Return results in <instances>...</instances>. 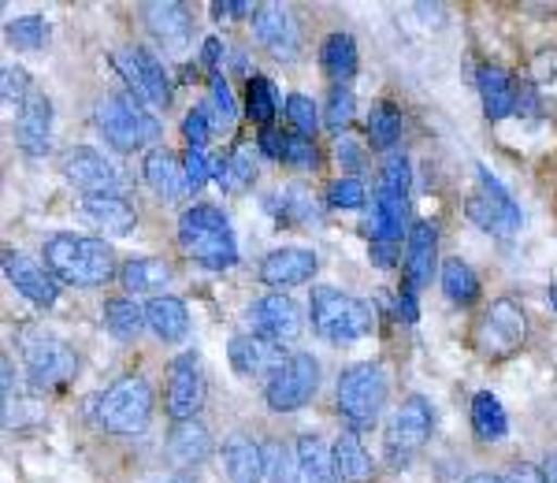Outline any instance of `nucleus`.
Masks as SVG:
<instances>
[{
  "mask_svg": "<svg viewBox=\"0 0 557 483\" xmlns=\"http://www.w3.org/2000/svg\"><path fill=\"white\" fill-rule=\"evenodd\" d=\"M41 257H45V268L64 286L94 290V286H108L120 275L112 246H108L104 238L75 235V231H60V235L45 238Z\"/></svg>",
  "mask_w": 557,
  "mask_h": 483,
  "instance_id": "f257e3e1",
  "label": "nucleus"
},
{
  "mask_svg": "<svg viewBox=\"0 0 557 483\" xmlns=\"http://www.w3.org/2000/svg\"><path fill=\"white\" fill-rule=\"evenodd\" d=\"M178 246L194 257L209 272H223V268L238 264V242L231 231V220L215 205H190L178 216Z\"/></svg>",
  "mask_w": 557,
  "mask_h": 483,
  "instance_id": "f03ea898",
  "label": "nucleus"
},
{
  "mask_svg": "<svg viewBox=\"0 0 557 483\" xmlns=\"http://www.w3.org/2000/svg\"><path fill=\"white\" fill-rule=\"evenodd\" d=\"M309 317H312L317 335L335 346L361 343V338L372 335V327H375L372 306L361 298H354V294H343L338 286H312Z\"/></svg>",
  "mask_w": 557,
  "mask_h": 483,
  "instance_id": "7ed1b4c3",
  "label": "nucleus"
},
{
  "mask_svg": "<svg viewBox=\"0 0 557 483\" xmlns=\"http://www.w3.org/2000/svg\"><path fill=\"white\" fill-rule=\"evenodd\" d=\"M335 406H338V417H343V424L349 432H368V428H375V420H380L383 406H386L383 364H375V361L349 364V369L338 375Z\"/></svg>",
  "mask_w": 557,
  "mask_h": 483,
  "instance_id": "20e7f679",
  "label": "nucleus"
},
{
  "mask_svg": "<svg viewBox=\"0 0 557 483\" xmlns=\"http://www.w3.org/2000/svg\"><path fill=\"white\" fill-rule=\"evenodd\" d=\"M97 127H101L104 141L120 153H134V149H146L160 138V120L146 112V104L138 101L127 89L120 94H108L97 104Z\"/></svg>",
  "mask_w": 557,
  "mask_h": 483,
  "instance_id": "39448f33",
  "label": "nucleus"
},
{
  "mask_svg": "<svg viewBox=\"0 0 557 483\" xmlns=\"http://www.w3.org/2000/svg\"><path fill=\"white\" fill-rule=\"evenodd\" d=\"M149 417H152V387L146 375L138 372L115 380L101 395V406H97V420L112 435H141Z\"/></svg>",
  "mask_w": 557,
  "mask_h": 483,
  "instance_id": "423d86ee",
  "label": "nucleus"
},
{
  "mask_svg": "<svg viewBox=\"0 0 557 483\" xmlns=\"http://www.w3.org/2000/svg\"><path fill=\"white\" fill-rule=\"evenodd\" d=\"M431 428H435V413H431V401L424 395H409L398 406V413L391 417L383 435V458L391 469H409V461L424 450L431 439Z\"/></svg>",
  "mask_w": 557,
  "mask_h": 483,
  "instance_id": "0eeeda50",
  "label": "nucleus"
},
{
  "mask_svg": "<svg viewBox=\"0 0 557 483\" xmlns=\"http://www.w3.org/2000/svg\"><path fill=\"white\" fill-rule=\"evenodd\" d=\"M528 338V317L524 309H520V301L513 298H498L491 301V309L480 317V324H475V350L480 357H487V361H506V357H513L520 346H524Z\"/></svg>",
  "mask_w": 557,
  "mask_h": 483,
  "instance_id": "6e6552de",
  "label": "nucleus"
},
{
  "mask_svg": "<svg viewBox=\"0 0 557 483\" xmlns=\"http://www.w3.org/2000/svg\"><path fill=\"white\" fill-rule=\"evenodd\" d=\"M23 361H26V383H30L34 395H52V391L67 387L71 375L78 369L75 350H71L64 338H52V335L26 338Z\"/></svg>",
  "mask_w": 557,
  "mask_h": 483,
  "instance_id": "1a4fd4ad",
  "label": "nucleus"
},
{
  "mask_svg": "<svg viewBox=\"0 0 557 483\" xmlns=\"http://www.w3.org/2000/svg\"><path fill=\"white\" fill-rule=\"evenodd\" d=\"M320 387V361L312 354H290V361L278 369L264 387V401L272 413H298L312 401Z\"/></svg>",
  "mask_w": 557,
  "mask_h": 483,
  "instance_id": "9d476101",
  "label": "nucleus"
},
{
  "mask_svg": "<svg viewBox=\"0 0 557 483\" xmlns=\"http://www.w3.org/2000/svg\"><path fill=\"white\" fill-rule=\"evenodd\" d=\"M475 183H480V190L465 205L469 220L480 231H491V235H513L520 227V205L509 198L506 186H502L483 164H475Z\"/></svg>",
  "mask_w": 557,
  "mask_h": 483,
  "instance_id": "9b49d317",
  "label": "nucleus"
},
{
  "mask_svg": "<svg viewBox=\"0 0 557 483\" xmlns=\"http://www.w3.org/2000/svg\"><path fill=\"white\" fill-rule=\"evenodd\" d=\"M115 67H120V78L127 83V94L138 97L146 109H168L172 101V78H168L164 64L152 57L141 45H131L115 57Z\"/></svg>",
  "mask_w": 557,
  "mask_h": 483,
  "instance_id": "f8f14e48",
  "label": "nucleus"
},
{
  "mask_svg": "<svg viewBox=\"0 0 557 483\" xmlns=\"http://www.w3.org/2000/svg\"><path fill=\"white\" fill-rule=\"evenodd\" d=\"M205 406V375L197 354H178L168 364V391H164V413L178 420H197Z\"/></svg>",
  "mask_w": 557,
  "mask_h": 483,
  "instance_id": "ddd939ff",
  "label": "nucleus"
},
{
  "mask_svg": "<svg viewBox=\"0 0 557 483\" xmlns=\"http://www.w3.org/2000/svg\"><path fill=\"white\" fill-rule=\"evenodd\" d=\"M227 361L242 380H272L290 361V354H286V346L272 343V338L246 331V335H235L227 343Z\"/></svg>",
  "mask_w": 557,
  "mask_h": 483,
  "instance_id": "4468645a",
  "label": "nucleus"
},
{
  "mask_svg": "<svg viewBox=\"0 0 557 483\" xmlns=\"http://www.w3.org/2000/svg\"><path fill=\"white\" fill-rule=\"evenodd\" d=\"M301 306L290 298V294H264L249 306V331L253 335H264L272 343H294L301 335Z\"/></svg>",
  "mask_w": 557,
  "mask_h": 483,
  "instance_id": "2eb2a0df",
  "label": "nucleus"
},
{
  "mask_svg": "<svg viewBox=\"0 0 557 483\" xmlns=\"http://www.w3.org/2000/svg\"><path fill=\"white\" fill-rule=\"evenodd\" d=\"M253 38H257L260 49H268L275 60H286V64L301 57L298 20H294L290 8H283V4H257Z\"/></svg>",
  "mask_w": 557,
  "mask_h": 483,
  "instance_id": "dca6fc26",
  "label": "nucleus"
},
{
  "mask_svg": "<svg viewBox=\"0 0 557 483\" xmlns=\"http://www.w3.org/2000/svg\"><path fill=\"white\" fill-rule=\"evenodd\" d=\"M0 264H4L8 283H12L15 290H20L26 301H30V306H38V309L57 306L60 280L49 272V268L34 264L30 257H23L20 249H12V246H4V253H0Z\"/></svg>",
  "mask_w": 557,
  "mask_h": 483,
  "instance_id": "f3484780",
  "label": "nucleus"
},
{
  "mask_svg": "<svg viewBox=\"0 0 557 483\" xmlns=\"http://www.w3.org/2000/svg\"><path fill=\"white\" fill-rule=\"evenodd\" d=\"M317 253L312 249H301V246H283V249H272V253L260 261L257 275L264 286H272V294H283L290 286H301L317 275Z\"/></svg>",
  "mask_w": 557,
  "mask_h": 483,
  "instance_id": "a211bd4d",
  "label": "nucleus"
},
{
  "mask_svg": "<svg viewBox=\"0 0 557 483\" xmlns=\"http://www.w3.org/2000/svg\"><path fill=\"white\" fill-rule=\"evenodd\" d=\"M64 178L83 190V198H89V194H120V175H115V168L89 146L71 149L64 157Z\"/></svg>",
  "mask_w": 557,
  "mask_h": 483,
  "instance_id": "6ab92c4d",
  "label": "nucleus"
},
{
  "mask_svg": "<svg viewBox=\"0 0 557 483\" xmlns=\"http://www.w3.org/2000/svg\"><path fill=\"white\" fill-rule=\"evenodd\" d=\"M15 141H20L23 157L30 160H41L52 149V101L45 94H30V101L20 109Z\"/></svg>",
  "mask_w": 557,
  "mask_h": 483,
  "instance_id": "aec40b11",
  "label": "nucleus"
},
{
  "mask_svg": "<svg viewBox=\"0 0 557 483\" xmlns=\"http://www.w3.org/2000/svg\"><path fill=\"white\" fill-rule=\"evenodd\" d=\"M212 454V435L201 420H178L168 428L164 439V458L175 465L178 472H190L197 465H205Z\"/></svg>",
  "mask_w": 557,
  "mask_h": 483,
  "instance_id": "412c9836",
  "label": "nucleus"
},
{
  "mask_svg": "<svg viewBox=\"0 0 557 483\" xmlns=\"http://www.w3.org/2000/svg\"><path fill=\"white\" fill-rule=\"evenodd\" d=\"M141 20H146V30L168 49H186L194 34V20L190 8L175 4V0H152V4H141Z\"/></svg>",
  "mask_w": 557,
  "mask_h": 483,
  "instance_id": "4be33fe9",
  "label": "nucleus"
},
{
  "mask_svg": "<svg viewBox=\"0 0 557 483\" xmlns=\"http://www.w3.org/2000/svg\"><path fill=\"white\" fill-rule=\"evenodd\" d=\"M435 257H438V227L431 220H417L406 235V283L412 290L431 283V272H435Z\"/></svg>",
  "mask_w": 557,
  "mask_h": 483,
  "instance_id": "5701e85b",
  "label": "nucleus"
},
{
  "mask_svg": "<svg viewBox=\"0 0 557 483\" xmlns=\"http://www.w3.org/2000/svg\"><path fill=\"white\" fill-rule=\"evenodd\" d=\"M141 175H146V186L157 198L164 201H178L190 194V183H186V168L183 157H175L172 149H149L146 160H141Z\"/></svg>",
  "mask_w": 557,
  "mask_h": 483,
  "instance_id": "b1692460",
  "label": "nucleus"
},
{
  "mask_svg": "<svg viewBox=\"0 0 557 483\" xmlns=\"http://www.w3.org/2000/svg\"><path fill=\"white\" fill-rule=\"evenodd\" d=\"M78 209H83V216L94 223V227H101L104 235H112V238H123L138 227V212H134V205L123 198V194H89Z\"/></svg>",
  "mask_w": 557,
  "mask_h": 483,
  "instance_id": "393cba45",
  "label": "nucleus"
},
{
  "mask_svg": "<svg viewBox=\"0 0 557 483\" xmlns=\"http://www.w3.org/2000/svg\"><path fill=\"white\" fill-rule=\"evenodd\" d=\"M475 86H480V101H483V112H487V120H506V115H513L517 109V78L509 75L506 67L498 64H483L480 75H475Z\"/></svg>",
  "mask_w": 557,
  "mask_h": 483,
  "instance_id": "a878e982",
  "label": "nucleus"
},
{
  "mask_svg": "<svg viewBox=\"0 0 557 483\" xmlns=\"http://www.w3.org/2000/svg\"><path fill=\"white\" fill-rule=\"evenodd\" d=\"M146 320L160 343H183V338L190 335V309H186V301L175 298V294H157V298H149Z\"/></svg>",
  "mask_w": 557,
  "mask_h": 483,
  "instance_id": "bb28decb",
  "label": "nucleus"
},
{
  "mask_svg": "<svg viewBox=\"0 0 557 483\" xmlns=\"http://www.w3.org/2000/svg\"><path fill=\"white\" fill-rule=\"evenodd\" d=\"M223 472L231 483H260L264 480V443H253L249 435H231L223 443Z\"/></svg>",
  "mask_w": 557,
  "mask_h": 483,
  "instance_id": "cd10ccee",
  "label": "nucleus"
},
{
  "mask_svg": "<svg viewBox=\"0 0 557 483\" xmlns=\"http://www.w3.org/2000/svg\"><path fill=\"white\" fill-rule=\"evenodd\" d=\"M268 209H272V216L283 223V227H312V223L320 220V201L305 183H290L278 194H272Z\"/></svg>",
  "mask_w": 557,
  "mask_h": 483,
  "instance_id": "c85d7f7f",
  "label": "nucleus"
},
{
  "mask_svg": "<svg viewBox=\"0 0 557 483\" xmlns=\"http://www.w3.org/2000/svg\"><path fill=\"white\" fill-rule=\"evenodd\" d=\"M172 264L160 257H131L120 264V286L127 294H157L172 283Z\"/></svg>",
  "mask_w": 557,
  "mask_h": 483,
  "instance_id": "c756f323",
  "label": "nucleus"
},
{
  "mask_svg": "<svg viewBox=\"0 0 557 483\" xmlns=\"http://www.w3.org/2000/svg\"><path fill=\"white\" fill-rule=\"evenodd\" d=\"M357 64H361V52H357V41L349 38V34L335 30L327 34L320 45V67L323 75L331 78L335 86H346V78L357 75Z\"/></svg>",
  "mask_w": 557,
  "mask_h": 483,
  "instance_id": "7c9ffc66",
  "label": "nucleus"
},
{
  "mask_svg": "<svg viewBox=\"0 0 557 483\" xmlns=\"http://www.w3.org/2000/svg\"><path fill=\"white\" fill-rule=\"evenodd\" d=\"M298 465H301V480L305 483H338V469H335V450L320 439V435L305 432L298 446Z\"/></svg>",
  "mask_w": 557,
  "mask_h": 483,
  "instance_id": "2f4dec72",
  "label": "nucleus"
},
{
  "mask_svg": "<svg viewBox=\"0 0 557 483\" xmlns=\"http://www.w3.org/2000/svg\"><path fill=\"white\" fill-rule=\"evenodd\" d=\"M215 178L227 194H246L257 183V149L249 141H238L227 157L215 164Z\"/></svg>",
  "mask_w": 557,
  "mask_h": 483,
  "instance_id": "473e14b6",
  "label": "nucleus"
},
{
  "mask_svg": "<svg viewBox=\"0 0 557 483\" xmlns=\"http://www.w3.org/2000/svg\"><path fill=\"white\" fill-rule=\"evenodd\" d=\"M331 450H335L338 483H372L375 465H372V454H368L361 439H357V432H343Z\"/></svg>",
  "mask_w": 557,
  "mask_h": 483,
  "instance_id": "72a5a7b5",
  "label": "nucleus"
},
{
  "mask_svg": "<svg viewBox=\"0 0 557 483\" xmlns=\"http://www.w3.org/2000/svg\"><path fill=\"white\" fill-rule=\"evenodd\" d=\"M401 231H406V201L375 194L372 209H368V235H372V242H391V246H398Z\"/></svg>",
  "mask_w": 557,
  "mask_h": 483,
  "instance_id": "f704fd0d",
  "label": "nucleus"
},
{
  "mask_svg": "<svg viewBox=\"0 0 557 483\" xmlns=\"http://www.w3.org/2000/svg\"><path fill=\"white\" fill-rule=\"evenodd\" d=\"M472 435L480 443H502L509 435V417L491 391H480L472 398Z\"/></svg>",
  "mask_w": 557,
  "mask_h": 483,
  "instance_id": "c9c22d12",
  "label": "nucleus"
},
{
  "mask_svg": "<svg viewBox=\"0 0 557 483\" xmlns=\"http://www.w3.org/2000/svg\"><path fill=\"white\" fill-rule=\"evenodd\" d=\"M438 280H443V290H446V298H450L454 306L469 309V306L480 301V275H475L472 264L461 261V257H446Z\"/></svg>",
  "mask_w": 557,
  "mask_h": 483,
  "instance_id": "e433bc0d",
  "label": "nucleus"
},
{
  "mask_svg": "<svg viewBox=\"0 0 557 483\" xmlns=\"http://www.w3.org/2000/svg\"><path fill=\"white\" fill-rule=\"evenodd\" d=\"M104 327H108V335H115L120 343H134V338L149 327L146 309H141L134 298H108L104 301Z\"/></svg>",
  "mask_w": 557,
  "mask_h": 483,
  "instance_id": "4c0bfd02",
  "label": "nucleus"
},
{
  "mask_svg": "<svg viewBox=\"0 0 557 483\" xmlns=\"http://www.w3.org/2000/svg\"><path fill=\"white\" fill-rule=\"evenodd\" d=\"M278 112V89L268 75H249L246 83V115L260 127H268V123L275 120Z\"/></svg>",
  "mask_w": 557,
  "mask_h": 483,
  "instance_id": "58836bf2",
  "label": "nucleus"
},
{
  "mask_svg": "<svg viewBox=\"0 0 557 483\" xmlns=\"http://www.w3.org/2000/svg\"><path fill=\"white\" fill-rule=\"evenodd\" d=\"M264 476H268V483H305L298 454L278 439L264 443Z\"/></svg>",
  "mask_w": 557,
  "mask_h": 483,
  "instance_id": "ea45409f",
  "label": "nucleus"
},
{
  "mask_svg": "<svg viewBox=\"0 0 557 483\" xmlns=\"http://www.w3.org/2000/svg\"><path fill=\"white\" fill-rule=\"evenodd\" d=\"M401 138V112L394 109L391 101H380L368 115V141H372V149H394V141Z\"/></svg>",
  "mask_w": 557,
  "mask_h": 483,
  "instance_id": "a19ab883",
  "label": "nucleus"
},
{
  "mask_svg": "<svg viewBox=\"0 0 557 483\" xmlns=\"http://www.w3.org/2000/svg\"><path fill=\"white\" fill-rule=\"evenodd\" d=\"M8 41L15 45V49H23V52H38L49 45L52 38V26L49 20H41V15H20V20H12L8 23Z\"/></svg>",
  "mask_w": 557,
  "mask_h": 483,
  "instance_id": "79ce46f5",
  "label": "nucleus"
},
{
  "mask_svg": "<svg viewBox=\"0 0 557 483\" xmlns=\"http://www.w3.org/2000/svg\"><path fill=\"white\" fill-rule=\"evenodd\" d=\"M409 160L406 153H386L383 168H380V183H375V194L383 198H394V201H406L409 198Z\"/></svg>",
  "mask_w": 557,
  "mask_h": 483,
  "instance_id": "37998d69",
  "label": "nucleus"
},
{
  "mask_svg": "<svg viewBox=\"0 0 557 483\" xmlns=\"http://www.w3.org/2000/svg\"><path fill=\"white\" fill-rule=\"evenodd\" d=\"M354 109H357V97L349 86H331L327 89V109H323V123L327 131H346L349 120H354Z\"/></svg>",
  "mask_w": 557,
  "mask_h": 483,
  "instance_id": "c03bdc74",
  "label": "nucleus"
},
{
  "mask_svg": "<svg viewBox=\"0 0 557 483\" xmlns=\"http://www.w3.org/2000/svg\"><path fill=\"white\" fill-rule=\"evenodd\" d=\"M323 201H327L331 209H364L368 190H364V183L357 175H343V178H335V183L327 186Z\"/></svg>",
  "mask_w": 557,
  "mask_h": 483,
  "instance_id": "a18cd8bd",
  "label": "nucleus"
},
{
  "mask_svg": "<svg viewBox=\"0 0 557 483\" xmlns=\"http://www.w3.org/2000/svg\"><path fill=\"white\" fill-rule=\"evenodd\" d=\"M286 120H290V127L294 134H305V138H312L320 127V112H317V104H312V97H305V94H290L286 97Z\"/></svg>",
  "mask_w": 557,
  "mask_h": 483,
  "instance_id": "49530a36",
  "label": "nucleus"
},
{
  "mask_svg": "<svg viewBox=\"0 0 557 483\" xmlns=\"http://www.w3.org/2000/svg\"><path fill=\"white\" fill-rule=\"evenodd\" d=\"M209 109L215 115V123L220 127H231L235 123V115H238V104H235V94H231V86H227V78L215 71V75H209Z\"/></svg>",
  "mask_w": 557,
  "mask_h": 483,
  "instance_id": "de8ad7c7",
  "label": "nucleus"
},
{
  "mask_svg": "<svg viewBox=\"0 0 557 483\" xmlns=\"http://www.w3.org/2000/svg\"><path fill=\"white\" fill-rule=\"evenodd\" d=\"M30 75H26L23 67L8 64L4 71H0V97H4L8 109H23L26 101H30Z\"/></svg>",
  "mask_w": 557,
  "mask_h": 483,
  "instance_id": "09e8293b",
  "label": "nucleus"
},
{
  "mask_svg": "<svg viewBox=\"0 0 557 483\" xmlns=\"http://www.w3.org/2000/svg\"><path fill=\"white\" fill-rule=\"evenodd\" d=\"M212 123H215V115H212L209 104H197V109L186 112V120H183V138H186V146H190V149H205V146H209Z\"/></svg>",
  "mask_w": 557,
  "mask_h": 483,
  "instance_id": "8fccbe9b",
  "label": "nucleus"
},
{
  "mask_svg": "<svg viewBox=\"0 0 557 483\" xmlns=\"http://www.w3.org/2000/svg\"><path fill=\"white\" fill-rule=\"evenodd\" d=\"M317 141L312 138H305V134H286L283 138V164H290V168H317Z\"/></svg>",
  "mask_w": 557,
  "mask_h": 483,
  "instance_id": "3c124183",
  "label": "nucleus"
},
{
  "mask_svg": "<svg viewBox=\"0 0 557 483\" xmlns=\"http://www.w3.org/2000/svg\"><path fill=\"white\" fill-rule=\"evenodd\" d=\"M183 168H186V183H190V190H201V186L215 175V164L205 157V149H186Z\"/></svg>",
  "mask_w": 557,
  "mask_h": 483,
  "instance_id": "603ef678",
  "label": "nucleus"
},
{
  "mask_svg": "<svg viewBox=\"0 0 557 483\" xmlns=\"http://www.w3.org/2000/svg\"><path fill=\"white\" fill-rule=\"evenodd\" d=\"M209 12L215 20H253L257 4H246V0H212Z\"/></svg>",
  "mask_w": 557,
  "mask_h": 483,
  "instance_id": "864d4df0",
  "label": "nucleus"
},
{
  "mask_svg": "<svg viewBox=\"0 0 557 483\" xmlns=\"http://www.w3.org/2000/svg\"><path fill=\"white\" fill-rule=\"evenodd\" d=\"M506 483H546V472L543 465H532V461H513L506 469Z\"/></svg>",
  "mask_w": 557,
  "mask_h": 483,
  "instance_id": "5fc2aeb1",
  "label": "nucleus"
},
{
  "mask_svg": "<svg viewBox=\"0 0 557 483\" xmlns=\"http://www.w3.org/2000/svg\"><path fill=\"white\" fill-rule=\"evenodd\" d=\"M398 317L406 320V324H417L420 320V306H417V290H412V286L406 283L398 290Z\"/></svg>",
  "mask_w": 557,
  "mask_h": 483,
  "instance_id": "6e6d98bb",
  "label": "nucleus"
},
{
  "mask_svg": "<svg viewBox=\"0 0 557 483\" xmlns=\"http://www.w3.org/2000/svg\"><path fill=\"white\" fill-rule=\"evenodd\" d=\"M283 138H286V134L264 127V131H260V138H257V146L264 149V153L272 157V160H283Z\"/></svg>",
  "mask_w": 557,
  "mask_h": 483,
  "instance_id": "4d7b16f0",
  "label": "nucleus"
},
{
  "mask_svg": "<svg viewBox=\"0 0 557 483\" xmlns=\"http://www.w3.org/2000/svg\"><path fill=\"white\" fill-rule=\"evenodd\" d=\"M223 57V41L220 38H205L201 45V67H209V75H215V64Z\"/></svg>",
  "mask_w": 557,
  "mask_h": 483,
  "instance_id": "13d9d810",
  "label": "nucleus"
},
{
  "mask_svg": "<svg viewBox=\"0 0 557 483\" xmlns=\"http://www.w3.org/2000/svg\"><path fill=\"white\" fill-rule=\"evenodd\" d=\"M0 372H4V417H12V406H15V398H12V391H15V369H12V357H4V361H0Z\"/></svg>",
  "mask_w": 557,
  "mask_h": 483,
  "instance_id": "bf43d9fd",
  "label": "nucleus"
},
{
  "mask_svg": "<svg viewBox=\"0 0 557 483\" xmlns=\"http://www.w3.org/2000/svg\"><path fill=\"white\" fill-rule=\"evenodd\" d=\"M338 160H343V168H349V172H361V149L349 138L338 141Z\"/></svg>",
  "mask_w": 557,
  "mask_h": 483,
  "instance_id": "052dcab7",
  "label": "nucleus"
},
{
  "mask_svg": "<svg viewBox=\"0 0 557 483\" xmlns=\"http://www.w3.org/2000/svg\"><path fill=\"white\" fill-rule=\"evenodd\" d=\"M394 257H398V246H391V242H372V261L380 264V268H394V264H398Z\"/></svg>",
  "mask_w": 557,
  "mask_h": 483,
  "instance_id": "680f3d73",
  "label": "nucleus"
},
{
  "mask_svg": "<svg viewBox=\"0 0 557 483\" xmlns=\"http://www.w3.org/2000/svg\"><path fill=\"white\" fill-rule=\"evenodd\" d=\"M543 472H546V483H557V450L546 454V461H543Z\"/></svg>",
  "mask_w": 557,
  "mask_h": 483,
  "instance_id": "e2e57ef3",
  "label": "nucleus"
},
{
  "mask_svg": "<svg viewBox=\"0 0 557 483\" xmlns=\"http://www.w3.org/2000/svg\"><path fill=\"white\" fill-rule=\"evenodd\" d=\"M465 483H506L502 476H494V472H475V476H469Z\"/></svg>",
  "mask_w": 557,
  "mask_h": 483,
  "instance_id": "0e129e2a",
  "label": "nucleus"
},
{
  "mask_svg": "<svg viewBox=\"0 0 557 483\" xmlns=\"http://www.w3.org/2000/svg\"><path fill=\"white\" fill-rule=\"evenodd\" d=\"M546 301H550V309L557 312V286H550V290H546Z\"/></svg>",
  "mask_w": 557,
  "mask_h": 483,
  "instance_id": "69168bd1",
  "label": "nucleus"
},
{
  "mask_svg": "<svg viewBox=\"0 0 557 483\" xmlns=\"http://www.w3.org/2000/svg\"><path fill=\"white\" fill-rule=\"evenodd\" d=\"M157 483H197V480H190V476H172V480H157Z\"/></svg>",
  "mask_w": 557,
  "mask_h": 483,
  "instance_id": "338daca9",
  "label": "nucleus"
}]
</instances>
